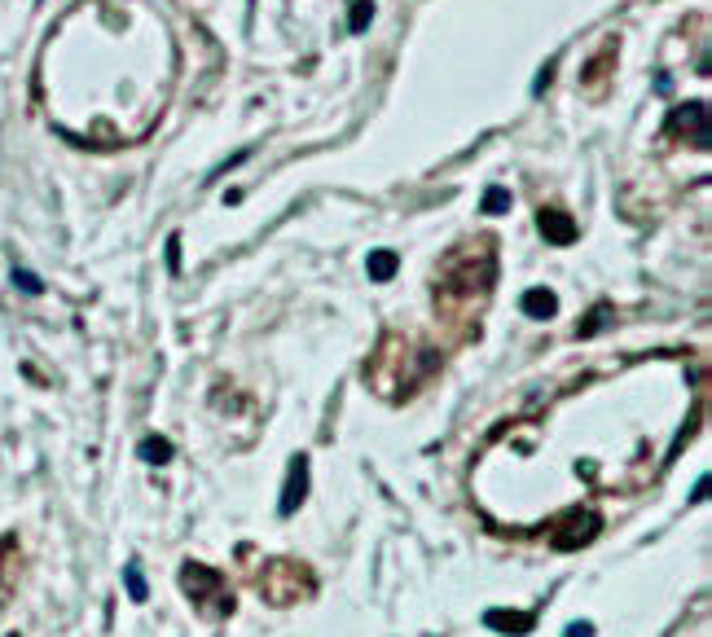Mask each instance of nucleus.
Wrapping results in <instances>:
<instances>
[{"label": "nucleus", "mask_w": 712, "mask_h": 637, "mask_svg": "<svg viewBox=\"0 0 712 637\" xmlns=\"http://www.w3.org/2000/svg\"><path fill=\"white\" fill-rule=\"evenodd\" d=\"M181 584H185L189 602H194L198 611H207V616H229V611H234V598H229V589H224V576H220V572H211V567H198V563H185V572H181Z\"/></svg>", "instance_id": "f257e3e1"}, {"label": "nucleus", "mask_w": 712, "mask_h": 637, "mask_svg": "<svg viewBox=\"0 0 712 637\" xmlns=\"http://www.w3.org/2000/svg\"><path fill=\"white\" fill-rule=\"evenodd\" d=\"M264 602L273 606H290L295 598L313 594V576L303 572L299 563H286V558H277V563H268V576H264Z\"/></svg>", "instance_id": "f03ea898"}, {"label": "nucleus", "mask_w": 712, "mask_h": 637, "mask_svg": "<svg viewBox=\"0 0 712 637\" xmlns=\"http://www.w3.org/2000/svg\"><path fill=\"white\" fill-rule=\"evenodd\" d=\"M594 537H598V515H594V510H572V515L554 527L550 545L554 549H580L585 541H594Z\"/></svg>", "instance_id": "7ed1b4c3"}, {"label": "nucleus", "mask_w": 712, "mask_h": 637, "mask_svg": "<svg viewBox=\"0 0 712 637\" xmlns=\"http://www.w3.org/2000/svg\"><path fill=\"white\" fill-rule=\"evenodd\" d=\"M303 493H308V457H295L286 475V493H282V515H295Z\"/></svg>", "instance_id": "20e7f679"}, {"label": "nucleus", "mask_w": 712, "mask_h": 637, "mask_svg": "<svg viewBox=\"0 0 712 637\" xmlns=\"http://www.w3.org/2000/svg\"><path fill=\"white\" fill-rule=\"evenodd\" d=\"M488 628H497V633H515V637H523V633H532V616L528 611H488Z\"/></svg>", "instance_id": "39448f33"}, {"label": "nucleus", "mask_w": 712, "mask_h": 637, "mask_svg": "<svg viewBox=\"0 0 712 637\" xmlns=\"http://www.w3.org/2000/svg\"><path fill=\"white\" fill-rule=\"evenodd\" d=\"M554 308H558V303H554V295H550L545 286H532V290L523 295V312H528V317H537V321L554 317Z\"/></svg>", "instance_id": "423d86ee"}, {"label": "nucleus", "mask_w": 712, "mask_h": 637, "mask_svg": "<svg viewBox=\"0 0 712 637\" xmlns=\"http://www.w3.org/2000/svg\"><path fill=\"white\" fill-rule=\"evenodd\" d=\"M541 233H545L550 242H576V224H572L567 216H558V211H545V216H541Z\"/></svg>", "instance_id": "0eeeda50"}, {"label": "nucleus", "mask_w": 712, "mask_h": 637, "mask_svg": "<svg viewBox=\"0 0 712 637\" xmlns=\"http://www.w3.org/2000/svg\"><path fill=\"white\" fill-rule=\"evenodd\" d=\"M392 273H396V255L392 251H374L370 255V277H374V282H387Z\"/></svg>", "instance_id": "6e6552de"}, {"label": "nucleus", "mask_w": 712, "mask_h": 637, "mask_svg": "<svg viewBox=\"0 0 712 637\" xmlns=\"http://www.w3.org/2000/svg\"><path fill=\"white\" fill-rule=\"evenodd\" d=\"M141 457H145L150 466H163L167 457H172V444H167V440H145V444H141Z\"/></svg>", "instance_id": "1a4fd4ad"}, {"label": "nucleus", "mask_w": 712, "mask_h": 637, "mask_svg": "<svg viewBox=\"0 0 712 637\" xmlns=\"http://www.w3.org/2000/svg\"><path fill=\"white\" fill-rule=\"evenodd\" d=\"M506 207H511V189H501V185H493V189L484 194V216H501Z\"/></svg>", "instance_id": "9d476101"}, {"label": "nucleus", "mask_w": 712, "mask_h": 637, "mask_svg": "<svg viewBox=\"0 0 712 637\" xmlns=\"http://www.w3.org/2000/svg\"><path fill=\"white\" fill-rule=\"evenodd\" d=\"M370 18H374V0H356V9H352V31H365Z\"/></svg>", "instance_id": "9b49d317"}, {"label": "nucleus", "mask_w": 712, "mask_h": 637, "mask_svg": "<svg viewBox=\"0 0 712 637\" xmlns=\"http://www.w3.org/2000/svg\"><path fill=\"white\" fill-rule=\"evenodd\" d=\"M123 580H128V594H132V602H145L150 594H145V580H141V572L137 567H128L123 572Z\"/></svg>", "instance_id": "f8f14e48"}, {"label": "nucleus", "mask_w": 712, "mask_h": 637, "mask_svg": "<svg viewBox=\"0 0 712 637\" xmlns=\"http://www.w3.org/2000/svg\"><path fill=\"white\" fill-rule=\"evenodd\" d=\"M18 286H22V290H31V295L40 290V282H36V277H31V273H18Z\"/></svg>", "instance_id": "ddd939ff"}, {"label": "nucleus", "mask_w": 712, "mask_h": 637, "mask_svg": "<svg viewBox=\"0 0 712 637\" xmlns=\"http://www.w3.org/2000/svg\"><path fill=\"white\" fill-rule=\"evenodd\" d=\"M590 633H594L590 624H572V628H567V637H590Z\"/></svg>", "instance_id": "4468645a"}, {"label": "nucleus", "mask_w": 712, "mask_h": 637, "mask_svg": "<svg viewBox=\"0 0 712 637\" xmlns=\"http://www.w3.org/2000/svg\"><path fill=\"white\" fill-rule=\"evenodd\" d=\"M14 637H18V633H14Z\"/></svg>", "instance_id": "2eb2a0df"}]
</instances>
